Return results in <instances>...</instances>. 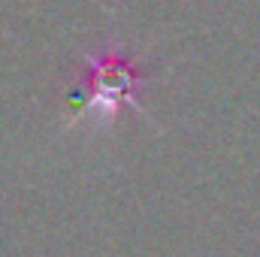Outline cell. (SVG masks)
<instances>
[{
	"mask_svg": "<svg viewBox=\"0 0 260 257\" xmlns=\"http://www.w3.org/2000/svg\"><path fill=\"white\" fill-rule=\"evenodd\" d=\"M82 61L88 67V82H85V91H82V94L76 91V94L70 97V103L76 106V112L70 115L67 124H76V118L85 115V112H97V115L103 118V127H109V124L115 121V112H118L124 103L133 106L136 112H142L148 121H154L151 112H148V109L142 106V100H139V94H142V88L148 85V79L124 58V49H121L118 43H109L106 55H91V52H85Z\"/></svg>",
	"mask_w": 260,
	"mask_h": 257,
	"instance_id": "obj_1",
	"label": "cell"
}]
</instances>
